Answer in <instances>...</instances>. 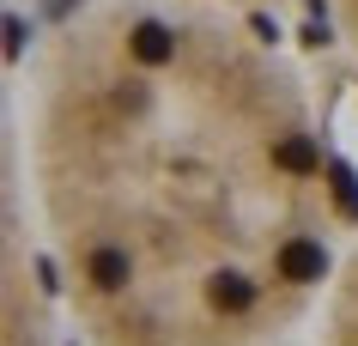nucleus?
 I'll return each mask as SVG.
<instances>
[{"instance_id":"1","label":"nucleus","mask_w":358,"mask_h":346,"mask_svg":"<svg viewBox=\"0 0 358 346\" xmlns=\"http://www.w3.org/2000/svg\"><path fill=\"white\" fill-rule=\"evenodd\" d=\"M19 194L85 346H280L346 255L303 61L237 0H73L24 55Z\"/></svg>"},{"instance_id":"3","label":"nucleus","mask_w":358,"mask_h":346,"mask_svg":"<svg viewBox=\"0 0 358 346\" xmlns=\"http://www.w3.org/2000/svg\"><path fill=\"white\" fill-rule=\"evenodd\" d=\"M322 19H328L334 43L358 61V0H322Z\"/></svg>"},{"instance_id":"2","label":"nucleus","mask_w":358,"mask_h":346,"mask_svg":"<svg viewBox=\"0 0 358 346\" xmlns=\"http://www.w3.org/2000/svg\"><path fill=\"white\" fill-rule=\"evenodd\" d=\"M316 346H358V231L346 237L334 286H328V298L316 310Z\"/></svg>"}]
</instances>
